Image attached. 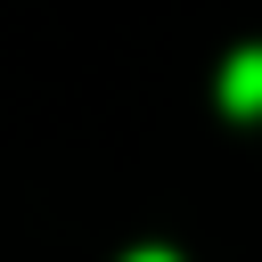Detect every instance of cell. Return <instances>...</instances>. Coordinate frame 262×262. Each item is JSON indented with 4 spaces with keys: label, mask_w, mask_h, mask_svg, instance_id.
Segmentation results:
<instances>
[{
    "label": "cell",
    "mask_w": 262,
    "mask_h": 262,
    "mask_svg": "<svg viewBox=\"0 0 262 262\" xmlns=\"http://www.w3.org/2000/svg\"><path fill=\"white\" fill-rule=\"evenodd\" d=\"M221 106L229 115H262V49H237L221 66Z\"/></svg>",
    "instance_id": "1"
},
{
    "label": "cell",
    "mask_w": 262,
    "mask_h": 262,
    "mask_svg": "<svg viewBox=\"0 0 262 262\" xmlns=\"http://www.w3.org/2000/svg\"><path fill=\"white\" fill-rule=\"evenodd\" d=\"M123 262H180V254H164V246H139V254H123Z\"/></svg>",
    "instance_id": "2"
}]
</instances>
